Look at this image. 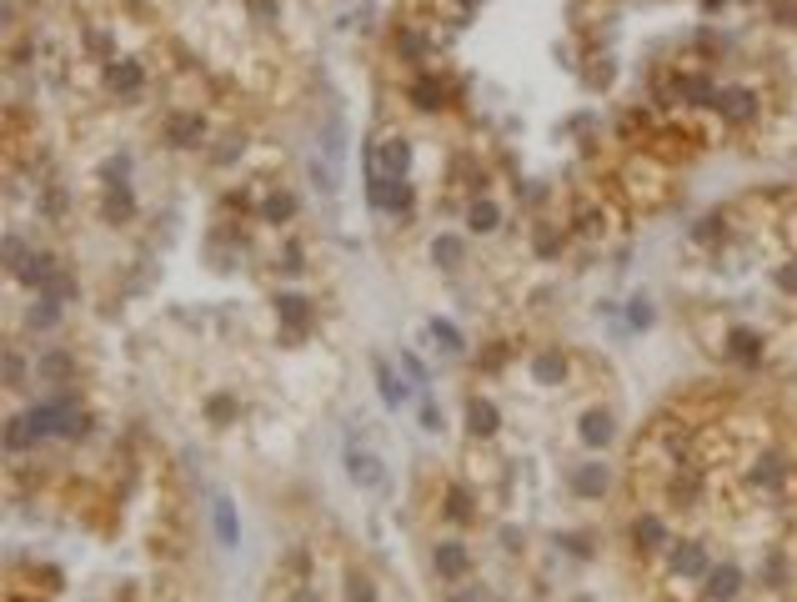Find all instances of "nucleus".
Returning <instances> with one entry per match:
<instances>
[{"mask_svg":"<svg viewBox=\"0 0 797 602\" xmlns=\"http://www.w3.org/2000/svg\"><path fill=\"white\" fill-rule=\"evenodd\" d=\"M717 101V111L727 116V121H752L757 116V96L752 91H722V96H712Z\"/></svg>","mask_w":797,"mask_h":602,"instance_id":"nucleus-1","label":"nucleus"},{"mask_svg":"<svg viewBox=\"0 0 797 602\" xmlns=\"http://www.w3.org/2000/svg\"><path fill=\"white\" fill-rule=\"evenodd\" d=\"M216 527H221V537H226V542H236V522H231V507H226V502L216 507Z\"/></svg>","mask_w":797,"mask_h":602,"instance_id":"nucleus-2","label":"nucleus"},{"mask_svg":"<svg viewBox=\"0 0 797 602\" xmlns=\"http://www.w3.org/2000/svg\"><path fill=\"white\" fill-rule=\"evenodd\" d=\"M472 432H492V407H477V402H472Z\"/></svg>","mask_w":797,"mask_h":602,"instance_id":"nucleus-3","label":"nucleus"},{"mask_svg":"<svg viewBox=\"0 0 797 602\" xmlns=\"http://www.w3.org/2000/svg\"><path fill=\"white\" fill-rule=\"evenodd\" d=\"M351 477H366V482H376L381 472L371 467V457H351Z\"/></svg>","mask_w":797,"mask_h":602,"instance_id":"nucleus-4","label":"nucleus"}]
</instances>
